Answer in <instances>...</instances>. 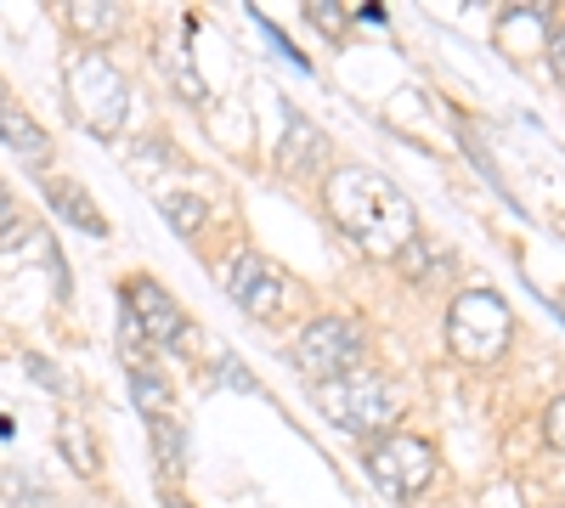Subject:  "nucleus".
<instances>
[{"label": "nucleus", "instance_id": "f257e3e1", "mask_svg": "<svg viewBox=\"0 0 565 508\" xmlns=\"http://www.w3.org/2000/svg\"><path fill=\"white\" fill-rule=\"evenodd\" d=\"M322 204L334 215V226L373 260H402L418 244V215L407 193L391 175L367 170V164H340L322 181Z\"/></svg>", "mask_w": 565, "mask_h": 508}, {"label": "nucleus", "instance_id": "f03ea898", "mask_svg": "<svg viewBox=\"0 0 565 508\" xmlns=\"http://www.w3.org/2000/svg\"><path fill=\"white\" fill-rule=\"evenodd\" d=\"M311 396H317V407L328 412V424H340L345 435H362V441H373L380 430H391L396 412H402L396 390H391L380 374H367V367H356V374H345V379L311 385Z\"/></svg>", "mask_w": 565, "mask_h": 508}, {"label": "nucleus", "instance_id": "7ed1b4c3", "mask_svg": "<svg viewBox=\"0 0 565 508\" xmlns=\"http://www.w3.org/2000/svg\"><path fill=\"white\" fill-rule=\"evenodd\" d=\"M509 339H514V316H509V305L492 289H463L452 300V311H447V345H452V356L487 367V361H498L509 350Z\"/></svg>", "mask_w": 565, "mask_h": 508}, {"label": "nucleus", "instance_id": "20e7f679", "mask_svg": "<svg viewBox=\"0 0 565 508\" xmlns=\"http://www.w3.org/2000/svg\"><path fill=\"white\" fill-rule=\"evenodd\" d=\"M362 356H367V339H362V328L351 316H317V322H306L300 339H295V367L311 385L356 374Z\"/></svg>", "mask_w": 565, "mask_h": 508}, {"label": "nucleus", "instance_id": "39448f33", "mask_svg": "<svg viewBox=\"0 0 565 508\" xmlns=\"http://www.w3.org/2000/svg\"><path fill=\"white\" fill-rule=\"evenodd\" d=\"M68 102L90 136H114L125 125V74L103 52H79L68 68Z\"/></svg>", "mask_w": 565, "mask_h": 508}, {"label": "nucleus", "instance_id": "423d86ee", "mask_svg": "<svg viewBox=\"0 0 565 508\" xmlns=\"http://www.w3.org/2000/svg\"><path fill=\"white\" fill-rule=\"evenodd\" d=\"M367 475L373 486H385L391 497H418L436 480V452L418 435H385L367 446Z\"/></svg>", "mask_w": 565, "mask_h": 508}, {"label": "nucleus", "instance_id": "0eeeda50", "mask_svg": "<svg viewBox=\"0 0 565 508\" xmlns=\"http://www.w3.org/2000/svg\"><path fill=\"white\" fill-rule=\"evenodd\" d=\"M226 294L238 300L255 322H266V316H277L289 283H282V271H277L266 255H238V260L226 266Z\"/></svg>", "mask_w": 565, "mask_h": 508}, {"label": "nucleus", "instance_id": "6e6552de", "mask_svg": "<svg viewBox=\"0 0 565 508\" xmlns=\"http://www.w3.org/2000/svg\"><path fill=\"white\" fill-rule=\"evenodd\" d=\"M125 311L141 322L148 345H181V339H186V311L175 305L170 289L153 283V277H136V283L125 289Z\"/></svg>", "mask_w": 565, "mask_h": 508}, {"label": "nucleus", "instance_id": "1a4fd4ad", "mask_svg": "<svg viewBox=\"0 0 565 508\" xmlns=\"http://www.w3.org/2000/svg\"><path fill=\"white\" fill-rule=\"evenodd\" d=\"M0 142H7L23 164H45V159H52V142H45V130L12 102V90H7V85H0Z\"/></svg>", "mask_w": 565, "mask_h": 508}, {"label": "nucleus", "instance_id": "9d476101", "mask_svg": "<svg viewBox=\"0 0 565 508\" xmlns=\"http://www.w3.org/2000/svg\"><path fill=\"white\" fill-rule=\"evenodd\" d=\"M45 204H52L68 226H79L85 238H108V220H103L97 204H90V193L79 187V181H45Z\"/></svg>", "mask_w": 565, "mask_h": 508}, {"label": "nucleus", "instance_id": "9b49d317", "mask_svg": "<svg viewBox=\"0 0 565 508\" xmlns=\"http://www.w3.org/2000/svg\"><path fill=\"white\" fill-rule=\"evenodd\" d=\"M130 401H136V412H141L148 424L170 412V385H164V374H159V367H148L141 356H130Z\"/></svg>", "mask_w": 565, "mask_h": 508}, {"label": "nucleus", "instance_id": "f8f14e48", "mask_svg": "<svg viewBox=\"0 0 565 508\" xmlns=\"http://www.w3.org/2000/svg\"><path fill=\"white\" fill-rule=\"evenodd\" d=\"M317 159H322V136H317L300 114H289V136H282V170L300 175V170H311Z\"/></svg>", "mask_w": 565, "mask_h": 508}, {"label": "nucleus", "instance_id": "ddd939ff", "mask_svg": "<svg viewBox=\"0 0 565 508\" xmlns=\"http://www.w3.org/2000/svg\"><path fill=\"white\" fill-rule=\"evenodd\" d=\"M159 215L170 220V233H181V238H199L210 209H204V198H199V193H164V198H159Z\"/></svg>", "mask_w": 565, "mask_h": 508}, {"label": "nucleus", "instance_id": "4468645a", "mask_svg": "<svg viewBox=\"0 0 565 508\" xmlns=\"http://www.w3.org/2000/svg\"><path fill=\"white\" fill-rule=\"evenodd\" d=\"M57 446L68 452V464L90 480V475H97V441H90V430L79 424V419H63L57 424Z\"/></svg>", "mask_w": 565, "mask_h": 508}, {"label": "nucleus", "instance_id": "2eb2a0df", "mask_svg": "<svg viewBox=\"0 0 565 508\" xmlns=\"http://www.w3.org/2000/svg\"><path fill=\"white\" fill-rule=\"evenodd\" d=\"M153 452H159V469H164L170 480L186 469V441H181V430H175L170 419H153Z\"/></svg>", "mask_w": 565, "mask_h": 508}, {"label": "nucleus", "instance_id": "dca6fc26", "mask_svg": "<svg viewBox=\"0 0 565 508\" xmlns=\"http://www.w3.org/2000/svg\"><path fill=\"white\" fill-rule=\"evenodd\" d=\"M68 29H79V34H114L119 12L103 7V0H79V7H68Z\"/></svg>", "mask_w": 565, "mask_h": 508}, {"label": "nucleus", "instance_id": "f3484780", "mask_svg": "<svg viewBox=\"0 0 565 508\" xmlns=\"http://www.w3.org/2000/svg\"><path fill=\"white\" fill-rule=\"evenodd\" d=\"M40 502H45V491L29 475H18V469L0 475V508H40Z\"/></svg>", "mask_w": 565, "mask_h": 508}, {"label": "nucleus", "instance_id": "a211bd4d", "mask_svg": "<svg viewBox=\"0 0 565 508\" xmlns=\"http://www.w3.org/2000/svg\"><path fill=\"white\" fill-rule=\"evenodd\" d=\"M306 18H311L322 34H340V29H345V12H334V0H311Z\"/></svg>", "mask_w": 565, "mask_h": 508}, {"label": "nucleus", "instance_id": "6ab92c4d", "mask_svg": "<svg viewBox=\"0 0 565 508\" xmlns=\"http://www.w3.org/2000/svg\"><path fill=\"white\" fill-rule=\"evenodd\" d=\"M543 435H548V446H554V452H565V396H559V401H548V412H543Z\"/></svg>", "mask_w": 565, "mask_h": 508}, {"label": "nucleus", "instance_id": "aec40b11", "mask_svg": "<svg viewBox=\"0 0 565 508\" xmlns=\"http://www.w3.org/2000/svg\"><path fill=\"white\" fill-rule=\"evenodd\" d=\"M23 367L34 374V385H45V390H63V379L52 374V361H45V356H23Z\"/></svg>", "mask_w": 565, "mask_h": 508}, {"label": "nucleus", "instance_id": "412c9836", "mask_svg": "<svg viewBox=\"0 0 565 508\" xmlns=\"http://www.w3.org/2000/svg\"><path fill=\"white\" fill-rule=\"evenodd\" d=\"M548 68H554V79L565 85V23L548 34Z\"/></svg>", "mask_w": 565, "mask_h": 508}, {"label": "nucleus", "instance_id": "4be33fe9", "mask_svg": "<svg viewBox=\"0 0 565 508\" xmlns=\"http://www.w3.org/2000/svg\"><path fill=\"white\" fill-rule=\"evenodd\" d=\"M159 502H164V508H193V502H186V497H181V491H164V497H159Z\"/></svg>", "mask_w": 565, "mask_h": 508}, {"label": "nucleus", "instance_id": "5701e85b", "mask_svg": "<svg viewBox=\"0 0 565 508\" xmlns=\"http://www.w3.org/2000/svg\"><path fill=\"white\" fill-rule=\"evenodd\" d=\"M0 193H7V187H0Z\"/></svg>", "mask_w": 565, "mask_h": 508}]
</instances>
